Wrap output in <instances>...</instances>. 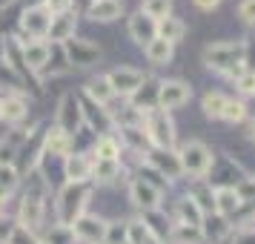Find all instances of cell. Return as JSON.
Instances as JSON below:
<instances>
[{"instance_id":"obj_1","label":"cell","mask_w":255,"mask_h":244,"mask_svg":"<svg viewBox=\"0 0 255 244\" xmlns=\"http://www.w3.org/2000/svg\"><path fill=\"white\" fill-rule=\"evenodd\" d=\"M92 196V184L81 181V184H66L58 196V224L72 227L75 221L86 213V201Z\"/></svg>"},{"instance_id":"obj_2","label":"cell","mask_w":255,"mask_h":244,"mask_svg":"<svg viewBox=\"0 0 255 244\" xmlns=\"http://www.w3.org/2000/svg\"><path fill=\"white\" fill-rule=\"evenodd\" d=\"M244 63V40H218L204 49V66L221 75H230Z\"/></svg>"},{"instance_id":"obj_3","label":"cell","mask_w":255,"mask_h":244,"mask_svg":"<svg viewBox=\"0 0 255 244\" xmlns=\"http://www.w3.org/2000/svg\"><path fill=\"white\" fill-rule=\"evenodd\" d=\"M143 124H146V138L155 150H172L175 144V124L169 112H163V109H152L143 115Z\"/></svg>"},{"instance_id":"obj_4","label":"cell","mask_w":255,"mask_h":244,"mask_svg":"<svg viewBox=\"0 0 255 244\" xmlns=\"http://www.w3.org/2000/svg\"><path fill=\"white\" fill-rule=\"evenodd\" d=\"M178 161H181V170L186 175H195V178H204L212 167V152H209L207 144L201 141H186L184 147L178 150Z\"/></svg>"},{"instance_id":"obj_5","label":"cell","mask_w":255,"mask_h":244,"mask_svg":"<svg viewBox=\"0 0 255 244\" xmlns=\"http://www.w3.org/2000/svg\"><path fill=\"white\" fill-rule=\"evenodd\" d=\"M78 98H81V109H83V124L89 129H95L98 138H101V135H112L115 118L109 115V109H104V104H98V101L86 98V95H78Z\"/></svg>"},{"instance_id":"obj_6","label":"cell","mask_w":255,"mask_h":244,"mask_svg":"<svg viewBox=\"0 0 255 244\" xmlns=\"http://www.w3.org/2000/svg\"><path fill=\"white\" fill-rule=\"evenodd\" d=\"M83 127V109H81V98L78 95H63V101L58 106V129H63L66 135H78V129Z\"/></svg>"},{"instance_id":"obj_7","label":"cell","mask_w":255,"mask_h":244,"mask_svg":"<svg viewBox=\"0 0 255 244\" xmlns=\"http://www.w3.org/2000/svg\"><path fill=\"white\" fill-rule=\"evenodd\" d=\"M63 55H66V63L69 66H92L101 60V49L95 46L92 40H81V37H72L63 43Z\"/></svg>"},{"instance_id":"obj_8","label":"cell","mask_w":255,"mask_h":244,"mask_svg":"<svg viewBox=\"0 0 255 244\" xmlns=\"http://www.w3.org/2000/svg\"><path fill=\"white\" fill-rule=\"evenodd\" d=\"M49 20H52V14L43 9V3H37V6H29V9L20 14V29H23L26 40H46Z\"/></svg>"},{"instance_id":"obj_9","label":"cell","mask_w":255,"mask_h":244,"mask_svg":"<svg viewBox=\"0 0 255 244\" xmlns=\"http://www.w3.org/2000/svg\"><path fill=\"white\" fill-rule=\"evenodd\" d=\"M106 81L112 86V92L115 95H124V98H132V95L138 92V86L146 78H143V72L140 69H132V66H118L106 75Z\"/></svg>"},{"instance_id":"obj_10","label":"cell","mask_w":255,"mask_h":244,"mask_svg":"<svg viewBox=\"0 0 255 244\" xmlns=\"http://www.w3.org/2000/svg\"><path fill=\"white\" fill-rule=\"evenodd\" d=\"M106 224H109V221L98 219V216H89V213H83L81 219L72 224L75 242H83V244H104V239H106Z\"/></svg>"},{"instance_id":"obj_11","label":"cell","mask_w":255,"mask_h":244,"mask_svg":"<svg viewBox=\"0 0 255 244\" xmlns=\"http://www.w3.org/2000/svg\"><path fill=\"white\" fill-rule=\"evenodd\" d=\"M192 98V86L184 81H163L161 92H158V109L169 112V109H181Z\"/></svg>"},{"instance_id":"obj_12","label":"cell","mask_w":255,"mask_h":244,"mask_svg":"<svg viewBox=\"0 0 255 244\" xmlns=\"http://www.w3.org/2000/svg\"><path fill=\"white\" fill-rule=\"evenodd\" d=\"M75 29H78V12H60V14H52V20H49V29H46V43H58L63 46L66 40L75 37Z\"/></svg>"},{"instance_id":"obj_13","label":"cell","mask_w":255,"mask_h":244,"mask_svg":"<svg viewBox=\"0 0 255 244\" xmlns=\"http://www.w3.org/2000/svg\"><path fill=\"white\" fill-rule=\"evenodd\" d=\"M129 198L135 201V207L149 213V210H161V193L152 184H146L143 178H132L129 184Z\"/></svg>"},{"instance_id":"obj_14","label":"cell","mask_w":255,"mask_h":244,"mask_svg":"<svg viewBox=\"0 0 255 244\" xmlns=\"http://www.w3.org/2000/svg\"><path fill=\"white\" fill-rule=\"evenodd\" d=\"M146 164H152V167L161 175H166V178H181V175H184L181 161H178V152H172V150H155V147H152V150L146 152Z\"/></svg>"},{"instance_id":"obj_15","label":"cell","mask_w":255,"mask_h":244,"mask_svg":"<svg viewBox=\"0 0 255 244\" xmlns=\"http://www.w3.org/2000/svg\"><path fill=\"white\" fill-rule=\"evenodd\" d=\"M129 37L135 43H140V46H146L149 40L158 37V20H152L149 14H143V12H135L129 17Z\"/></svg>"},{"instance_id":"obj_16","label":"cell","mask_w":255,"mask_h":244,"mask_svg":"<svg viewBox=\"0 0 255 244\" xmlns=\"http://www.w3.org/2000/svg\"><path fill=\"white\" fill-rule=\"evenodd\" d=\"M49 55H52V43H46V40H23V60L32 75H37L46 66Z\"/></svg>"},{"instance_id":"obj_17","label":"cell","mask_w":255,"mask_h":244,"mask_svg":"<svg viewBox=\"0 0 255 244\" xmlns=\"http://www.w3.org/2000/svg\"><path fill=\"white\" fill-rule=\"evenodd\" d=\"M63 173L69 178V184H81V181H92V158L89 155H66L63 158Z\"/></svg>"},{"instance_id":"obj_18","label":"cell","mask_w":255,"mask_h":244,"mask_svg":"<svg viewBox=\"0 0 255 244\" xmlns=\"http://www.w3.org/2000/svg\"><path fill=\"white\" fill-rule=\"evenodd\" d=\"M158 92H161V81H152V78H146V81L138 86V92L132 95V106L138 109V112H152V109H158Z\"/></svg>"},{"instance_id":"obj_19","label":"cell","mask_w":255,"mask_h":244,"mask_svg":"<svg viewBox=\"0 0 255 244\" xmlns=\"http://www.w3.org/2000/svg\"><path fill=\"white\" fill-rule=\"evenodd\" d=\"M40 221H43V198L40 196H29V193H26L23 201H20L17 224H23V227H29V230H35V227H40Z\"/></svg>"},{"instance_id":"obj_20","label":"cell","mask_w":255,"mask_h":244,"mask_svg":"<svg viewBox=\"0 0 255 244\" xmlns=\"http://www.w3.org/2000/svg\"><path fill=\"white\" fill-rule=\"evenodd\" d=\"M72 147H75V138L66 135L63 129H49L43 135V155H58V158H66L72 155Z\"/></svg>"},{"instance_id":"obj_21","label":"cell","mask_w":255,"mask_h":244,"mask_svg":"<svg viewBox=\"0 0 255 244\" xmlns=\"http://www.w3.org/2000/svg\"><path fill=\"white\" fill-rule=\"evenodd\" d=\"M86 14L92 17L95 23H109V20H115V17L124 14V3L121 0H92Z\"/></svg>"},{"instance_id":"obj_22","label":"cell","mask_w":255,"mask_h":244,"mask_svg":"<svg viewBox=\"0 0 255 244\" xmlns=\"http://www.w3.org/2000/svg\"><path fill=\"white\" fill-rule=\"evenodd\" d=\"M3 55H6L3 60H6L20 78H32V72H29V66H26V60H23V43H20L17 37H6V43H3Z\"/></svg>"},{"instance_id":"obj_23","label":"cell","mask_w":255,"mask_h":244,"mask_svg":"<svg viewBox=\"0 0 255 244\" xmlns=\"http://www.w3.org/2000/svg\"><path fill=\"white\" fill-rule=\"evenodd\" d=\"M195 201V207L207 216V213H215V190H212V184H204L201 178H195V184L189 187V196Z\"/></svg>"},{"instance_id":"obj_24","label":"cell","mask_w":255,"mask_h":244,"mask_svg":"<svg viewBox=\"0 0 255 244\" xmlns=\"http://www.w3.org/2000/svg\"><path fill=\"white\" fill-rule=\"evenodd\" d=\"M201 233H204V242H221L230 233V224L218 213H207L204 221H201Z\"/></svg>"},{"instance_id":"obj_25","label":"cell","mask_w":255,"mask_h":244,"mask_svg":"<svg viewBox=\"0 0 255 244\" xmlns=\"http://www.w3.org/2000/svg\"><path fill=\"white\" fill-rule=\"evenodd\" d=\"M166 239L172 244H204V233L201 227H192V224H178L175 221L169 233H166Z\"/></svg>"},{"instance_id":"obj_26","label":"cell","mask_w":255,"mask_h":244,"mask_svg":"<svg viewBox=\"0 0 255 244\" xmlns=\"http://www.w3.org/2000/svg\"><path fill=\"white\" fill-rule=\"evenodd\" d=\"M26 115H29V104H26L23 95H6L3 98V121L20 124Z\"/></svg>"},{"instance_id":"obj_27","label":"cell","mask_w":255,"mask_h":244,"mask_svg":"<svg viewBox=\"0 0 255 244\" xmlns=\"http://www.w3.org/2000/svg\"><path fill=\"white\" fill-rule=\"evenodd\" d=\"M241 207V198H238V193H235V187H218L215 190V213L218 216H232L235 210Z\"/></svg>"},{"instance_id":"obj_28","label":"cell","mask_w":255,"mask_h":244,"mask_svg":"<svg viewBox=\"0 0 255 244\" xmlns=\"http://www.w3.org/2000/svg\"><path fill=\"white\" fill-rule=\"evenodd\" d=\"M143 52H146V60H149L152 66H166V63L172 60V43H166L163 37L149 40V43L143 46Z\"/></svg>"},{"instance_id":"obj_29","label":"cell","mask_w":255,"mask_h":244,"mask_svg":"<svg viewBox=\"0 0 255 244\" xmlns=\"http://www.w3.org/2000/svg\"><path fill=\"white\" fill-rule=\"evenodd\" d=\"M186 35V23L184 20H178V17H163V20H158V37H163L166 43H178V40H184Z\"/></svg>"},{"instance_id":"obj_30","label":"cell","mask_w":255,"mask_h":244,"mask_svg":"<svg viewBox=\"0 0 255 244\" xmlns=\"http://www.w3.org/2000/svg\"><path fill=\"white\" fill-rule=\"evenodd\" d=\"M92 155L98 161H121V144L112 135H101V138L95 141Z\"/></svg>"},{"instance_id":"obj_31","label":"cell","mask_w":255,"mask_h":244,"mask_svg":"<svg viewBox=\"0 0 255 244\" xmlns=\"http://www.w3.org/2000/svg\"><path fill=\"white\" fill-rule=\"evenodd\" d=\"M121 135H124V141H127V144L138 152V155H143V158H146V152L152 150V144H149V138H146L143 127H124V129H121Z\"/></svg>"},{"instance_id":"obj_32","label":"cell","mask_w":255,"mask_h":244,"mask_svg":"<svg viewBox=\"0 0 255 244\" xmlns=\"http://www.w3.org/2000/svg\"><path fill=\"white\" fill-rule=\"evenodd\" d=\"M0 89L6 95H20V89H23V78H20L3 58H0Z\"/></svg>"},{"instance_id":"obj_33","label":"cell","mask_w":255,"mask_h":244,"mask_svg":"<svg viewBox=\"0 0 255 244\" xmlns=\"http://www.w3.org/2000/svg\"><path fill=\"white\" fill-rule=\"evenodd\" d=\"M118 175H121V161H98V158H92V181L109 184Z\"/></svg>"},{"instance_id":"obj_34","label":"cell","mask_w":255,"mask_h":244,"mask_svg":"<svg viewBox=\"0 0 255 244\" xmlns=\"http://www.w3.org/2000/svg\"><path fill=\"white\" fill-rule=\"evenodd\" d=\"M204 221V213L195 207L192 198H181L178 201V224H192V227H201Z\"/></svg>"},{"instance_id":"obj_35","label":"cell","mask_w":255,"mask_h":244,"mask_svg":"<svg viewBox=\"0 0 255 244\" xmlns=\"http://www.w3.org/2000/svg\"><path fill=\"white\" fill-rule=\"evenodd\" d=\"M83 95H86V98H92V101H98V104H104V106L115 98V92H112V86H109L106 78H95V81L83 89Z\"/></svg>"},{"instance_id":"obj_36","label":"cell","mask_w":255,"mask_h":244,"mask_svg":"<svg viewBox=\"0 0 255 244\" xmlns=\"http://www.w3.org/2000/svg\"><path fill=\"white\" fill-rule=\"evenodd\" d=\"M224 106H227V98L221 92H207L204 95V101H201V109H204V115L207 118H221L224 115Z\"/></svg>"},{"instance_id":"obj_37","label":"cell","mask_w":255,"mask_h":244,"mask_svg":"<svg viewBox=\"0 0 255 244\" xmlns=\"http://www.w3.org/2000/svg\"><path fill=\"white\" fill-rule=\"evenodd\" d=\"M149 239H155L149 233V227L143 221H127V244H146Z\"/></svg>"},{"instance_id":"obj_38","label":"cell","mask_w":255,"mask_h":244,"mask_svg":"<svg viewBox=\"0 0 255 244\" xmlns=\"http://www.w3.org/2000/svg\"><path fill=\"white\" fill-rule=\"evenodd\" d=\"M140 12L149 14L152 20H163V17H169V12H172V0H143Z\"/></svg>"},{"instance_id":"obj_39","label":"cell","mask_w":255,"mask_h":244,"mask_svg":"<svg viewBox=\"0 0 255 244\" xmlns=\"http://www.w3.org/2000/svg\"><path fill=\"white\" fill-rule=\"evenodd\" d=\"M43 244H75V233H72V227H66V224H55L52 230H46Z\"/></svg>"},{"instance_id":"obj_40","label":"cell","mask_w":255,"mask_h":244,"mask_svg":"<svg viewBox=\"0 0 255 244\" xmlns=\"http://www.w3.org/2000/svg\"><path fill=\"white\" fill-rule=\"evenodd\" d=\"M17 184H20V173H17V167H0V190L3 193H9L12 196L14 190H17Z\"/></svg>"},{"instance_id":"obj_41","label":"cell","mask_w":255,"mask_h":244,"mask_svg":"<svg viewBox=\"0 0 255 244\" xmlns=\"http://www.w3.org/2000/svg\"><path fill=\"white\" fill-rule=\"evenodd\" d=\"M224 121H230V124H241L244 118H247V104L244 101H235V98H227V106H224Z\"/></svg>"},{"instance_id":"obj_42","label":"cell","mask_w":255,"mask_h":244,"mask_svg":"<svg viewBox=\"0 0 255 244\" xmlns=\"http://www.w3.org/2000/svg\"><path fill=\"white\" fill-rule=\"evenodd\" d=\"M6 244H40V239L35 236V230H29L23 224H14V230H12V236H9Z\"/></svg>"},{"instance_id":"obj_43","label":"cell","mask_w":255,"mask_h":244,"mask_svg":"<svg viewBox=\"0 0 255 244\" xmlns=\"http://www.w3.org/2000/svg\"><path fill=\"white\" fill-rule=\"evenodd\" d=\"M140 178H143L146 184H152L155 190H158V193H163V190H166V181H163V175L158 173L152 164H140Z\"/></svg>"},{"instance_id":"obj_44","label":"cell","mask_w":255,"mask_h":244,"mask_svg":"<svg viewBox=\"0 0 255 244\" xmlns=\"http://www.w3.org/2000/svg\"><path fill=\"white\" fill-rule=\"evenodd\" d=\"M104 244H127V224L121 227V221H112L106 224V239Z\"/></svg>"},{"instance_id":"obj_45","label":"cell","mask_w":255,"mask_h":244,"mask_svg":"<svg viewBox=\"0 0 255 244\" xmlns=\"http://www.w3.org/2000/svg\"><path fill=\"white\" fill-rule=\"evenodd\" d=\"M235 89H238L244 98H253L255 95V72H244L241 78L235 81Z\"/></svg>"},{"instance_id":"obj_46","label":"cell","mask_w":255,"mask_h":244,"mask_svg":"<svg viewBox=\"0 0 255 244\" xmlns=\"http://www.w3.org/2000/svg\"><path fill=\"white\" fill-rule=\"evenodd\" d=\"M235 193H238V198L244 201H255V178H244L241 184L235 187Z\"/></svg>"},{"instance_id":"obj_47","label":"cell","mask_w":255,"mask_h":244,"mask_svg":"<svg viewBox=\"0 0 255 244\" xmlns=\"http://www.w3.org/2000/svg\"><path fill=\"white\" fill-rule=\"evenodd\" d=\"M244 69L255 72V37L244 40Z\"/></svg>"},{"instance_id":"obj_48","label":"cell","mask_w":255,"mask_h":244,"mask_svg":"<svg viewBox=\"0 0 255 244\" xmlns=\"http://www.w3.org/2000/svg\"><path fill=\"white\" fill-rule=\"evenodd\" d=\"M238 17H241L244 23L255 26V0H241V6H238Z\"/></svg>"},{"instance_id":"obj_49","label":"cell","mask_w":255,"mask_h":244,"mask_svg":"<svg viewBox=\"0 0 255 244\" xmlns=\"http://www.w3.org/2000/svg\"><path fill=\"white\" fill-rule=\"evenodd\" d=\"M43 9H46L49 14L69 12V9H72V0H43Z\"/></svg>"},{"instance_id":"obj_50","label":"cell","mask_w":255,"mask_h":244,"mask_svg":"<svg viewBox=\"0 0 255 244\" xmlns=\"http://www.w3.org/2000/svg\"><path fill=\"white\" fill-rule=\"evenodd\" d=\"M14 230V221L9 219H0V242H9V236H12Z\"/></svg>"},{"instance_id":"obj_51","label":"cell","mask_w":255,"mask_h":244,"mask_svg":"<svg viewBox=\"0 0 255 244\" xmlns=\"http://www.w3.org/2000/svg\"><path fill=\"white\" fill-rule=\"evenodd\" d=\"M192 3H195L201 12H212V9H218L221 6V0H192Z\"/></svg>"},{"instance_id":"obj_52","label":"cell","mask_w":255,"mask_h":244,"mask_svg":"<svg viewBox=\"0 0 255 244\" xmlns=\"http://www.w3.org/2000/svg\"><path fill=\"white\" fill-rule=\"evenodd\" d=\"M235 244H255V230L238 233V236H235Z\"/></svg>"},{"instance_id":"obj_53","label":"cell","mask_w":255,"mask_h":244,"mask_svg":"<svg viewBox=\"0 0 255 244\" xmlns=\"http://www.w3.org/2000/svg\"><path fill=\"white\" fill-rule=\"evenodd\" d=\"M146 244H161V239H149V242H146Z\"/></svg>"},{"instance_id":"obj_54","label":"cell","mask_w":255,"mask_h":244,"mask_svg":"<svg viewBox=\"0 0 255 244\" xmlns=\"http://www.w3.org/2000/svg\"><path fill=\"white\" fill-rule=\"evenodd\" d=\"M0 121H3V98H0Z\"/></svg>"},{"instance_id":"obj_55","label":"cell","mask_w":255,"mask_h":244,"mask_svg":"<svg viewBox=\"0 0 255 244\" xmlns=\"http://www.w3.org/2000/svg\"><path fill=\"white\" fill-rule=\"evenodd\" d=\"M250 132H253V141H255V121H253V129H250Z\"/></svg>"},{"instance_id":"obj_56","label":"cell","mask_w":255,"mask_h":244,"mask_svg":"<svg viewBox=\"0 0 255 244\" xmlns=\"http://www.w3.org/2000/svg\"><path fill=\"white\" fill-rule=\"evenodd\" d=\"M40 244H43V242H40Z\"/></svg>"}]
</instances>
